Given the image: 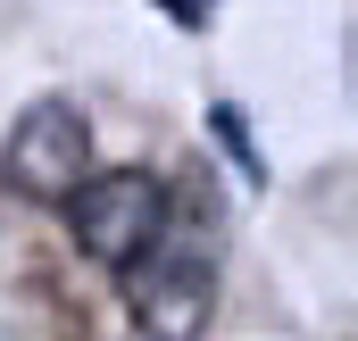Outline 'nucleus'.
I'll return each mask as SVG.
<instances>
[{
    "label": "nucleus",
    "mask_w": 358,
    "mask_h": 341,
    "mask_svg": "<svg viewBox=\"0 0 358 341\" xmlns=\"http://www.w3.org/2000/svg\"><path fill=\"white\" fill-rule=\"evenodd\" d=\"M67 225H76L84 258H100V266H134V258L167 233V183L142 175V167L84 175V183L67 191Z\"/></svg>",
    "instance_id": "1"
},
{
    "label": "nucleus",
    "mask_w": 358,
    "mask_h": 341,
    "mask_svg": "<svg viewBox=\"0 0 358 341\" xmlns=\"http://www.w3.org/2000/svg\"><path fill=\"white\" fill-rule=\"evenodd\" d=\"M125 275V300H134V317H142V333L150 341H192L208 325V308H217V258L200 250V242H150V250L134 258V266H117Z\"/></svg>",
    "instance_id": "2"
},
{
    "label": "nucleus",
    "mask_w": 358,
    "mask_h": 341,
    "mask_svg": "<svg viewBox=\"0 0 358 341\" xmlns=\"http://www.w3.org/2000/svg\"><path fill=\"white\" fill-rule=\"evenodd\" d=\"M0 175L17 200H59L92 175V125L76 100H34L17 125H8V150H0Z\"/></svg>",
    "instance_id": "3"
},
{
    "label": "nucleus",
    "mask_w": 358,
    "mask_h": 341,
    "mask_svg": "<svg viewBox=\"0 0 358 341\" xmlns=\"http://www.w3.org/2000/svg\"><path fill=\"white\" fill-rule=\"evenodd\" d=\"M208 125H217V142H225V150H234V167H242V175H259V142H250V133H242V108H217V117H208Z\"/></svg>",
    "instance_id": "4"
},
{
    "label": "nucleus",
    "mask_w": 358,
    "mask_h": 341,
    "mask_svg": "<svg viewBox=\"0 0 358 341\" xmlns=\"http://www.w3.org/2000/svg\"><path fill=\"white\" fill-rule=\"evenodd\" d=\"M159 8H167V17H183V25H208V8H217V0H159Z\"/></svg>",
    "instance_id": "5"
}]
</instances>
